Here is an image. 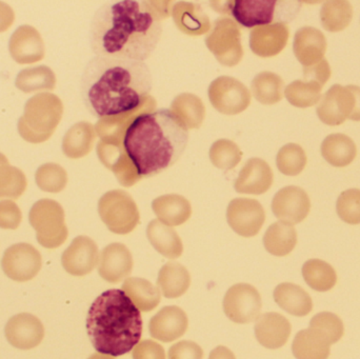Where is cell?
Returning <instances> with one entry per match:
<instances>
[{"instance_id":"277c9868","label":"cell","mask_w":360,"mask_h":359,"mask_svg":"<svg viewBox=\"0 0 360 359\" xmlns=\"http://www.w3.org/2000/svg\"><path fill=\"white\" fill-rule=\"evenodd\" d=\"M86 332L98 353L113 358L124 355L141 341V311L124 291H105L95 299L89 310Z\"/></svg>"},{"instance_id":"5b68a950","label":"cell","mask_w":360,"mask_h":359,"mask_svg":"<svg viewBox=\"0 0 360 359\" xmlns=\"http://www.w3.org/2000/svg\"><path fill=\"white\" fill-rule=\"evenodd\" d=\"M63 103L53 94H39L27 101L19 119L21 136L30 143L46 141L54 132L63 116Z\"/></svg>"},{"instance_id":"f1b7e54d","label":"cell","mask_w":360,"mask_h":359,"mask_svg":"<svg viewBox=\"0 0 360 359\" xmlns=\"http://www.w3.org/2000/svg\"><path fill=\"white\" fill-rule=\"evenodd\" d=\"M147 236L154 249L162 256L169 259H176L181 256L184 244L172 227L154 219L148 226Z\"/></svg>"},{"instance_id":"4dcf8cb0","label":"cell","mask_w":360,"mask_h":359,"mask_svg":"<svg viewBox=\"0 0 360 359\" xmlns=\"http://www.w3.org/2000/svg\"><path fill=\"white\" fill-rule=\"evenodd\" d=\"M190 285V273L179 263L169 261L158 274V289L166 299H179L188 291Z\"/></svg>"},{"instance_id":"2e32d148","label":"cell","mask_w":360,"mask_h":359,"mask_svg":"<svg viewBox=\"0 0 360 359\" xmlns=\"http://www.w3.org/2000/svg\"><path fill=\"white\" fill-rule=\"evenodd\" d=\"M4 334L8 344L16 349L31 350L41 344L44 325L33 314H17L6 322Z\"/></svg>"},{"instance_id":"db71d44e","label":"cell","mask_w":360,"mask_h":359,"mask_svg":"<svg viewBox=\"0 0 360 359\" xmlns=\"http://www.w3.org/2000/svg\"><path fill=\"white\" fill-rule=\"evenodd\" d=\"M88 359H115L113 356L105 355V354L95 353L91 355Z\"/></svg>"},{"instance_id":"30bf717a","label":"cell","mask_w":360,"mask_h":359,"mask_svg":"<svg viewBox=\"0 0 360 359\" xmlns=\"http://www.w3.org/2000/svg\"><path fill=\"white\" fill-rule=\"evenodd\" d=\"M212 1L213 8L220 14L230 15L245 27L271 25L275 18L279 2L276 0H232Z\"/></svg>"},{"instance_id":"f546056e","label":"cell","mask_w":360,"mask_h":359,"mask_svg":"<svg viewBox=\"0 0 360 359\" xmlns=\"http://www.w3.org/2000/svg\"><path fill=\"white\" fill-rule=\"evenodd\" d=\"M95 138L96 130L93 124L86 122H78L63 137V153L72 159L84 157L92 151Z\"/></svg>"},{"instance_id":"7dc6e473","label":"cell","mask_w":360,"mask_h":359,"mask_svg":"<svg viewBox=\"0 0 360 359\" xmlns=\"http://www.w3.org/2000/svg\"><path fill=\"white\" fill-rule=\"evenodd\" d=\"M338 216L349 225L360 223V190L350 189L342 192L336 204Z\"/></svg>"},{"instance_id":"ab89813d","label":"cell","mask_w":360,"mask_h":359,"mask_svg":"<svg viewBox=\"0 0 360 359\" xmlns=\"http://www.w3.org/2000/svg\"><path fill=\"white\" fill-rule=\"evenodd\" d=\"M352 18V6L345 0L327 1L321 8V23L327 31H342L350 25Z\"/></svg>"},{"instance_id":"681fc988","label":"cell","mask_w":360,"mask_h":359,"mask_svg":"<svg viewBox=\"0 0 360 359\" xmlns=\"http://www.w3.org/2000/svg\"><path fill=\"white\" fill-rule=\"evenodd\" d=\"M203 351L194 341H181L169 350V359H202Z\"/></svg>"},{"instance_id":"f6af8a7d","label":"cell","mask_w":360,"mask_h":359,"mask_svg":"<svg viewBox=\"0 0 360 359\" xmlns=\"http://www.w3.org/2000/svg\"><path fill=\"white\" fill-rule=\"evenodd\" d=\"M36 183L42 191L58 193L67 185L68 174L59 164H44L36 172Z\"/></svg>"},{"instance_id":"6da1fadb","label":"cell","mask_w":360,"mask_h":359,"mask_svg":"<svg viewBox=\"0 0 360 359\" xmlns=\"http://www.w3.org/2000/svg\"><path fill=\"white\" fill-rule=\"evenodd\" d=\"M172 1L124 0L101 6L91 23L96 56L143 61L158 48Z\"/></svg>"},{"instance_id":"ffe728a7","label":"cell","mask_w":360,"mask_h":359,"mask_svg":"<svg viewBox=\"0 0 360 359\" xmlns=\"http://www.w3.org/2000/svg\"><path fill=\"white\" fill-rule=\"evenodd\" d=\"M188 320L186 312L176 306L162 308L150 320L149 331L153 339L171 343L184 337L188 330Z\"/></svg>"},{"instance_id":"8fae6325","label":"cell","mask_w":360,"mask_h":359,"mask_svg":"<svg viewBox=\"0 0 360 359\" xmlns=\"http://www.w3.org/2000/svg\"><path fill=\"white\" fill-rule=\"evenodd\" d=\"M209 98L212 105L220 113L236 115L249 107L251 93L236 78L220 76L210 84Z\"/></svg>"},{"instance_id":"b9f144b4","label":"cell","mask_w":360,"mask_h":359,"mask_svg":"<svg viewBox=\"0 0 360 359\" xmlns=\"http://www.w3.org/2000/svg\"><path fill=\"white\" fill-rule=\"evenodd\" d=\"M243 152L234 141L219 139L210 149V159L220 170H232L240 162Z\"/></svg>"},{"instance_id":"7402d4cb","label":"cell","mask_w":360,"mask_h":359,"mask_svg":"<svg viewBox=\"0 0 360 359\" xmlns=\"http://www.w3.org/2000/svg\"><path fill=\"white\" fill-rule=\"evenodd\" d=\"M273 183L272 169L260 158H251L245 162L235 181L234 188L240 194L262 195Z\"/></svg>"},{"instance_id":"d590c367","label":"cell","mask_w":360,"mask_h":359,"mask_svg":"<svg viewBox=\"0 0 360 359\" xmlns=\"http://www.w3.org/2000/svg\"><path fill=\"white\" fill-rule=\"evenodd\" d=\"M330 346L323 335L310 328L296 334L292 351L297 359H328Z\"/></svg>"},{"instance_id":"603a6c76","label":"cell","mask_w":360,"mask_h":359,"mask_svg":"<svg viewBox=\"0 0 360 359\" xmlns=\"http://www.w3.org/2000/svg\"><path fill=\"white\" fill-rule=\"evenodd\" d=\"M293 51L296 58L304 67H313L323 60L327 40L323 32L312 27H304L296 32Z\"/></svg>"},{"instance_id":"8d00e7d4","label":"cell","mask_w":360,"mask_h":359,"mask_svg":"<svg viewBox=\"0 0 360 359\" xmlns=\"http://www.w3.org/2000/svg\"><path fill=\"white\" fill-rule=\"evenodd\" d=\"M306 80H296L285 88V95L294 107H310L321 99V89L325 82L312 76H304Z\"/></svg>"},{"instance_id":"e0dca14e","label":"cell","mask_w":360,"mask_h":359,"mask_svg":"<svg viewBox=\"0 0 360 359\" xmlns=\"http://www.w3.org/2000/svg\"><path fill=\"white\" fill-rule=\"evenodd\" d=\"M99 261L98 247L92 238L78 236L63 252V269L74 276H84L95 269Z\"/></svg>"},{"instance_id":"44dd1931","label":"cell","mask_w":360,"mask_h":359,"mask_svg":"<svg viewBox=\"0 0 360 359\" xmlns=\"http://www.w3.org/2000/svg\"><path fill=\"white\" fill-rule=\"evenodd\" d=\"M97 154L103 166L114 173L120 185L126 188L132 187L141 181V177L129 159L122 145H114L101 141L97 145Z\"/></svg>"},{"instance_id":"ee69618b","label":"cell","mask_w":360,"mask_h":359,"mask_svg":"<svg viewBox=\"0 0 360 359\" xmlns=\"http://www.w3.org/2000/svg\"><path fill=\"white\" fill-rule=\"evenodd\" d=\"M27 188V178L19 169L8 166V162L0 164V198L16 200Z\"/></svg>"},{"instance_id":"9a60e30c","label":"cell","mask_w":360,"mask_h":359,"mask_svg":"<svg viewBox=\"0 0 360 359\" xmlns=\"http://www.w3.org/2000/svg\"><path fill=\"white\" fill-rule=\"evenodd\" d=\"M311 202L308 194L295 185L283 188L275 194L272 211L275 216L283 223L296 225L306 219L310 212Z\"/></svg>"},{"instance_id":"5bb4252c","label":"cell","mask_w":360,"mask_h":359,"mask_svg":"<svg viewBox=\"0 0 360 359\" xmlns=\"http://www.w3.org/2000/svg\"><path fill=\"white\" fill-rule=\"evenodd\" d=\"M226 221L235 233L243 237H253L262 230L266 213L256 200L235 198L229 204Z\"/></svg>"},{"instance_id":"83f0119b","label":"cell","mask_w":360,"mask_h":359,"mask_svg":"<svg viewBox=\"0 0 360 359\" xmlns=\"http://www.w3.org/2000/svg\"><path fill=\"white\" fill-rule=\"evenodd\" d=\"M275 303L291 315L302 316L308 315L313 309V301L308 292L302 287L291 282H283L275 288Z\"/></svg>"},{"instance_id":"836d02e7","label":"cell","mask_w":360,"mask_h":359,"mask_svg":"<svg viewBox=\"0 0 360 359\" xmlns=\"http://www.w3.org/2000/svg\"><path fill=\"white\" fill-rule=\"evenodd\" d=\"M297 244V233L293 225L277 221L266 230L264 246L270 254L283 257L289 255Z\"/></svg>"},{"instance_id":"f35d334b","label":"cell","mask_w":360,"mask_h":359,"mask_svg":"<svg viewBox=\"0 0 360 359\" xmlns=\"http://www.w3.org/2000/svg\"><path fill=\"white\" fill-rule=\"evenodd\" d=\"M285 82L281 76L272 72H262L254 77L251 84L252 93L256 100L262 105H274L283 99Z\"/></svg>"},{"instance_id":"4fadbf2b","label":"cell","mask_w":360,"mask_h":359,"mask_svg":"<svg viewBox=\"0 0 360 359\" xmlns=\"http://www.w3.org/2000/svg\"><path fill=\"white\" fill-rule=\"evenodd\" d=\"M40 253L29 244H17L4 252L1 261L2 271L14 282H25L33 280L41 269Z\"/></svg>"},{"instance_id":"d6a6232c","label":"cell","mask_w":360,"mask_h":359,"mask_svg":"<svg viewBox=\"0 0 360 359\" xmlns=\"http://www.w3.org/2000/svg\"><path fill=\"white\" fill-rule=\"evenodd\" d=\"M171 112L186 130L200 128L205 117L202 100L191 93H182L175 97L171 105Z\"/></svg>"},{"instance_id":"bcb514c9","label":"cell","mask_w":360,"mask_h":359,"mask_svg":"<svg viewBox=\"0 0 360 359\" xmlns=\"http://www.w3.org/2000/svg\"><path fill=\"white\" fill-rule=\"evenodd\" d=\"M310 328L323 335L330 345L338 343L344 335V324L335 314L323 312L311 320Z\"/></svg>"},{"instance_id":"816d5d0a","label":"cell","mask_w":360,"mask_h":359,"mask_svg":"<svg viewBox=\"0 0 360 359\" xmlns=\"http://www.w3.org/2000/svg\"><path fill=\"white\" fill-rule=\"evenodd\" d=\"M14 20V13L10 6L0 2V32L8 29Z\"/></svg>"},{"instance_id":"9c48e42d","label":"cell","mask_w":360,"mask_h":359,"mask_svg":"<svg viewBox=\"0 0 360 359\" xmlns=\"http://www.w3.org/2000/svg\"><path fill=\"white\" fill-rule=\"evenodd\" d=\"M205 44L224 67H235L243 59L240 27L230 17H220L215 21L211 33L205 38Z\"/></svg>"},{"instance_id":"60d3db41","label":"cell","mask_w":360,"mask_h":359,"mask_svg":"<svg viewBox=\"0 0 360 359\" xmlns=\"http://www.w3.org/2000/svg\"><path fill=\"white\" fill-rule=\"evenodd\" d=\"M56 78L50 67H36L22 70L16 78V86L25 93L53 90Z\"/></svg>"},{"instance_id":"3957f363","label":"cell","mask_w":360,"mask_h":359,"mask_svg":"<svg viewBox=\"0 0 360 359\" xmlns=\"http://www.w3.org/2000/svg\"><path fill=\"white\" fill-rule=\"evenodd\" d=\"M188 132L171 110L137 116L124 131L122 148L141 178L172 167L188 145Z\"/></svg>"},{"instance_id":"c3c4849f","label":"cell","mask_w":360,"mask_h":359,"mask_svg":"<svg viewBox=\"0 0 360 359\" xmlns=\"http://www.w3.org/2000/svg\"><path fill=\"white\" fill-rule=\"evenodd\" d=\"M21 221V212L16 204L11 200L0 202V228L15 230Z\"/></svg>"},{"instance_id":"74e56055","label":"cell","mask_w":360,"mask_h":359,"mask_svg":"<svg viewBox=\"0 0 360 359\" xmlns=\"http://www.w3.org/2000/svg\"><path fill=\"white\" fill-rule=\"evenodd\" d=\"M304 282L313 290L327 292L335 287L338 275L329 263L321 259H310L302 267Z\"/></svg>"},{"instance_id":"7a4b0ae2","label":"cell","mask_w":360,"mask_h":359,"mask_svg":"<svg viewBox=\"0 0 360 359\" xmlns=\"http://www.w3.org/2000/svg\"><path fill=\"white\" fill-rule=\"evenodd\" d=\"M151 90V71L143 61L96 56L82 74V99L99 119L141 107Z\"/></svg>"},{"instance_id":"7c38bea8","label":"cell","mask_w":360,"mask_h":359,"mask_svg":"<svg viewBox=\"0 0 360 359\" xmlns=\"http://www.w3.org/2000/svg\"><path fill=\"white\" fill-rule=\"evenodd\" d=\"M222 305L229 320L235 324H250L260 316L262 296L255 287L249 284H237L229 289Z\"/></svg>"},{"instance_id":"1f68e13d","label":"cell","mask_w":360,"mask_h":359,"mask_svg":"<svg viewBox=\"0 0 360 359\" xmlns=\"http://www.w3.org/2000/svg\"><path fill=\"white\" fill-rule=\"evenodd\" d=\"M122 291L141 312H150L160 303V289L145 278H129L122 285Z\"/></svg>"},{"instance_id":"7bdbcfd3","label":"cell","mask_w":360,"mask_h":359,"mask_svg":"<svg viewBox=\"0 0 360 359\" xmlns=\"http://www.w3.org/2000/svg\"><path fill=\"white\" fill-rule=\"evenodd\" d=\"M276 164L283 174L296 176L306 168V152L296 143L283 145L277 154Z\"/></svg>"},{"instance_id":"52a82bcc","label":"cell","mask_w":360,"mask_h":359,"mask_svg":"<svg viewBox=\"0 0 360 359\" xmlns=\"http://www.w3.org/2000/svg\"><path fill=\"white\" fill-rule=\"evenodd\" d=\"M317 116L328 126H340L347 119L360 122V88L334 84L321 99Z\"/></svg>"},{"instance_id":"d4e9b609","label":"cell","mask_w":360,"mask_h":359,"mask_svg":"<svg viewBox=\"0 0 360 359\" xmlns=\"http://www.w3.org/2000/svg\"><path fill=\"white\" fill-rule=\"evenodd\" d=\"M10 53L18 63H37L44 58V46L37 30L30 25L18 27L10 40Z\"/></svg>"},{"instance_id":"484cf974","label":"cell","mask_w":360,"mask_h":359,"mask_svg":"<svg viewBox=\"0 0 360 359\" xmlns=\"http://www.w3.org/2000/svg\"><path fill=\"white\" fill-rule=\"evenodd\" d=\"M177 27L186 35L200 36L211 30V21L199 4L179 1L172 8Z\"/></svg>"},{"instance_id":"8992f818","label":"cell","mask_w":360,"mask_h":359,"mask_svg":"<svg viewBox=\"0 0 360 359\" xmlns=\"http://www.w3.org/2000/svg\"><path fill=\"white\" fill-rule=\"evenodd\" d=\"M30 223L36 230L38 242L46 249L60 247L68 238L65 211L58 202L41 200L32 207Z\"/></svg>"},{"instance_id":"d6986e66","label":"cell","mask_w":360,"mask_h":359,"mask_svg":"<svg viewBox=\"0 0 360 359\" xmlns=\"http://www.w3.org/2000/svg\"><path fill=\"white\" fill-rule=\"evenodd\" d=\"M290 30L285 23L274 22L254 27L250 34V48L264 58L276 56L285 48Z\"/></svg>"},{"instance_id":"ac0fdd59","label":"cell","mask_w":360,"mask_h":359,"mask_svg":"<svg viewBox=\"0 0 360 359\" xmlns=\"http://www.w3.org/2000/svg\"><path fill=\"white\" fill-rule=\"evenodd\" d=\"M133 270V257L124 244L114 242L101 251L98 272L103 280L110 284H118L130 275Z\"/></svg>"},{"instance_id":"cb8c5ba5","label":"cell","mask_w":360,"mask_h":359,"mask_svg":"<svg viewBox=\"0 0 360 359\" xmlns=\"http://www.w3.org/2000/svg\"><path fill=\"white\" fill-rule=\"evenodd\" d=\"M255 337L266 349H279L287 344L291 334V324L281 314L271 312L262 314L256 320Z\"/></svg>"},{"instance_id":"4316f807","label":"cell","mask_w":360,"mask_h":359,"mask_svg":"<svg viewBox=\"0 0 360 359\" xmlns=\"http://www.w3.org/2000/svg\"><path fill=\"white\" fill-rule=\"evenodd\" d=\"M152 209L158 221L172 228L184 225L192 215L190 202L179 194L160 196L152 202Z\"/></svg>"},{"instance_id":"f5cc1de1","label":"cell","mask_w":360,"mask_h":359,"mask_svg":"<svg viewBox=\"0 0 360 359\" xmlns=\"http://www.w3.org/2000/svg\"><path fill=\"white\" fill-rule=\"evenodd\" d=\"M209 359H236L234 353L224 346H218L215 349L212 350Z\"/></svg>"},{"instance_id":"e575fe53","label":"cell","mask_w":360,"mask_h":359,"mask_svg":"<svg viewBox=\"0 0 360 359\" xmlns=\"http://www.w3.org/2000/svg\"><path fill=\"white\" fill-rule=\"evenodd\" d=\"M321 154L330 164L342 168L349 166L356 157V145L347 135L331 134L323 141Z\"/></svg>"},{"instance_id":"11a10c76","label":"cell","mask_w":360,"mask_h":359,"mask_svg":"<svg viewBox=\"0 0 360 359\" xmlns=\"http://www.w3.org/2000/svg\"><path fill=\"white\" fill-rule=\"evenodd\" d=\"M6 156L2 155V154H0V164H2V162H6Z\"/></svg>"},{"instance_id":"f907efd6","label":"cell","mask_w":360,"mask_h":359,"mask_svg":"<svg viewBox=\"0 0 360 359\" xmlns=\"http://www.w3.org/2000/svg\"><path fill=\"white\" fill-rule=\"evenodd\" d=\"M133 359H166V352L162 345L147 339L135 346Z\"/></svg>"},{"instance_id":"ba28073f","label":"cell","mask_w":360,"mask_h":359,"mask_svg":"<svg viewBox=\"0 0 360 359\" xmlns=\"http://www.w3.org/2000/svg\"><path fill=\"white\" fill-rule=\"evenodd\" d=\"M98 213L108 229L120 235L131 233L141 219L136 202L122 190L107 192L99 200Z\"/></svg>"}]
</instances>
